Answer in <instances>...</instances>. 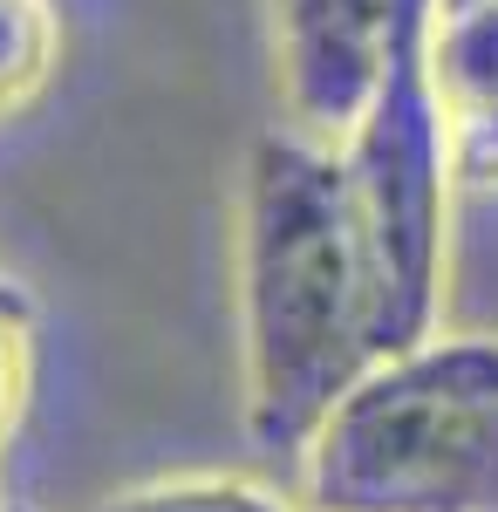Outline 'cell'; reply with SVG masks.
<instances>
[{"label": "cell", "instance_id": "6da1fadb", "mask_svg": "<svg viewBox=\"0 0 498 512\" xmlns=\"http://www.w3.org/2000/svg\"><path fill=\"white\" fill-rule=\"evenodd\" d=\"M376 362V287L342 144L267 130L239 192V376L260 451L301 458Z\"/></svg>", "mask_w": 498, "mask_h": 512}, {"label": "cell", "instance_id": "7a4b0ae2", "mask_svg": "<svg viewBox=\"0 0 498 512\" xmlns=\"http://www.w3.org/2000/svg\"><path fill=\"white\" fill-rule=\"evenodd\" d=\"M307 512H498V335L376 355L301 451Z\"/></svg>", "mask_w": 498, "mask_h": 512}, {"label": "cell", "instance_id": "3957f363", "mask_svg": "<svg viewBox=\"0 0 498 512\" xmlns=\"http://www.w3.org/2000/svg\"><path fill=\"white\" fill-rule=\"evenodd\" d=\"M396 0H273V62L294 130L342 144L389 48Z\"/></svg>", "mask_w": 498, "mask_h": 512}, {"label": "cell", "instance_id": "277c9868", "mask_svg": "<svg viewBox=\"0 0 498 512\" xmlns=\"http://www.w3.org/2000/svg\"><path fill=\"white\" fill-rule=\"evenodd\" d=\"M430 62H437V89L451 123L485 110L498 96V0H471V7H437L430 28Z\"/></svg>", "mask_w": 498, "mask_h": 512}, {"label": "cell", "instance_id": "5b68a950", "mask_svg": "<svg viewBox=\"0 0 498 512\" xmlns=\"http://www.w3.org/2000/svg\"><path fill=\"white\" fill-rule=\"evenodd\" d=\"M62 62L55 0H0V123L21 117Z\"/></svg>", "mask_w": 498, "mask_h": 512}, {"label": "cell", "instance_id": "8992f818", "mask_svg": "<svg viewBox=\"0 0 498 512\" xmlns=\"http://www.w3.org/2000/svg\"><path fill=\"white\" fill-rule=\"evenodd\" d=\"M96 512H307L301 499H280L273 485L232 472H178V478H144L110 492Z\"/></svg>", "mask_w": 498, "mask_h": 512}, {"label": "cell", "instance_id": "52a82bcc", "mask_svg": "<svg viewBox=\"0 0 498 512\" xmlns=\"http://www.w3.org/2000/svg\"><path fill=\"white\" fill-rule=\"evenodd\" d=\"M28 383H35V315H28L21 287L0 280V451L28 410Z\"/></svg>", "mask_w": 498, "mask_h": 512}, {"label": "cell", "instance_id": "ba28073f", "mask_svg": "<svg viewBox=\"0 0 498 512\" xmlns=\"http://www.w3.org/2000/svg\"><path fill=\"white\" fill-rule=\"evenodd\" d=\"M451 144H458V185H478V192H498V96L485 110L451 123Z\"/></svg>", "mask_w": 498, "mask_h": 512}, {"label": "cell", "instance_id": "9c48e42d", "mask_svg": "<svg viewBox=\"0 0 498 512\" xmlns=\"http://www.w3.org/2000/svg\"><path fill=\"white\" fill-rule=\"evenodd\" d=\"M0 512H41V506H21V499H7V506H0Z\"/></svg>", "mask_w": 498, "mask_h": 512}, {"label": "cell", "instance_id": "30bf717a", "mask_svg": "<svg viewBox=\"0 0 498 512\" xmlns=\"http://www.w3.org/2000/svg\"><path fill=\"white\" fill-rule=\"evenodd\" d=\"M437 7H471V0H437Z\"/></svg>", "mask_w": 498, "mask_h": 512}, {"label": "cell", "instance_id": "8fae6325", "mask_svg": "<svg viewBox=\"0 0 498 512\" xmlns=\"http://www.w3.org/2000/svg\"><path fill=\"white\" fill-rule=\"evenodd\" d=\"M0 506H7V499H0Z\"/></svg>", "mask_w": 498, "mask_h": 512}]
</instances>
